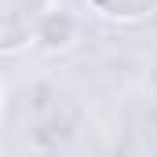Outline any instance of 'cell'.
Segmentation results:
<instances>
[{
	"instance_id": "obj_1",
	"label": "cell",
	"mask_w": 157,
	"mask_h": 157,
	"mask_svg": "<svg viewBox=\"0 0 157 157\" xmlns=\"http://www.w3.org/2000/svg\"><path fill=\"white\" fill-rule=\"evenodd\" d=\"M48 18V0H0V48L18 51Z\"/></svg>"
},
{
	"instance_id": "obj_2",
	"label": "cell",
	"mask_w": 157,
	"mask_h": 157,
	"mask_svg": "<svg viewBox=\"0 0 157 157\" xmlns=\"http://www.w3.org/2000/svg\"><path fill=\"white\" fill-rule=\"evenodd\" d=\"M91 4L110 18H143L157 7V0H91Z\"/></svg>"
}]
</instances>
